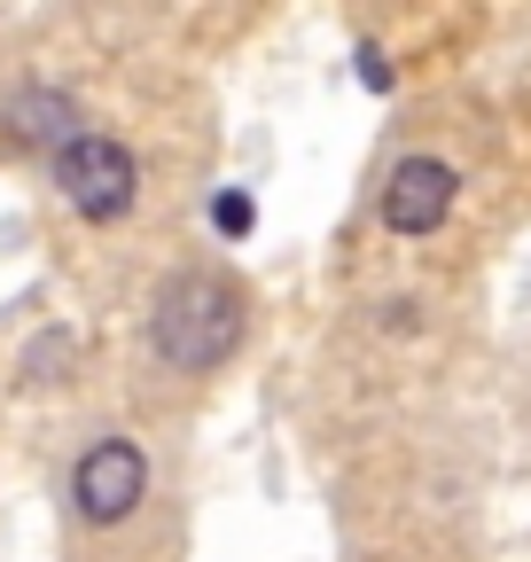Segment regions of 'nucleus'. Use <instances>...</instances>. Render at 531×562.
Returning a JSON list of instances; mask_svg holds the SVG:
<instances>
[{
    "label": "nucleus",
    "instance_id": "nucleus-1",
    "mask_svg": "<svg viewBox=\"0 0 531 562\" xmlns=\"http://www.w3.org/2000/svg\"><path fill=\"white\" fill-rule=\"evenodd\" d=\"M149 336H157V351H165V368L204 375V368H219L227 351L242 344V297L227 290V281H212V273H180L172 290L157 297Z\"/></svg>",
    "mask_w": 531,
    "mask_h": 562
},
{
    "label": "nucleus",
    "instance_id": "nucleus-2",
    "mask_svg": "<svg viewBox=\"0 0 531 562\" xmlns=\"http://www.w3.org/2000/svg\"><path fill=\"white\" fill-rule=\"evenodd\" d=\"M55 188L63 203L79 211V220H125L133 211V188H142V172H133V157L117 149V140L102 133H71L55 149Z\"/></svg>",
    "mask_w": 531,
    "mask_h": 562
},
{
    "label": "nucleus",
    "instance_id": "nucleus-3",
    "mask_svg": "<svg viewBox=\"0 0 531 562\" xmlns=\"http://www.w3.org/2000/svg\"><path fill=\"white\" fill-rule=\"evenodd\" d=\"M142 492H149V461L133 453L125 438H102L79 461V476H71V501H79L87 524H125L133 508H142Z\"/></svg>",
    "mask_w": 531,
    "mask_h": 562
},
{
    "label": "nucleus",
    "instance_id": "nucleus-4",
    "mask_svg": "<svg viewBox=\"0 0 531 562\" xmlns=\"http://www.w3.org/2000/svg\"><path fill=\"white\" fill-rule=\"evenodd\" d=\"M453 195H461V180H453L445 157H407L383 180V227L391 235H430V227H445Z\"/></svg>",
    "mask_w": 531,
    "mask_h": 562
},
{
    "label": "nucleus",
    "instance_id": "nucleus-5",
    "mask_svg": "<svg viewBox=\"0 0 531 562\" xmlns=\"http://www.w3.org/2000/svg\"><path fill=\"white\" fill-rule=\"evenodd\" d=\"M71 125H79V110H71V94H55V87H24L16 102H9V133L16 140H71Z\"/></svg>",
    "mask_w": 531,
    "mask_h": 562
},
{
    "label": "nucleus",
    "instance_id": "nucleus-6",
    "mask_svg": "<svg viewBox=\"0 0 531 562\" xmlns=\"http://www.w3.org/2000/svg\"><path fill=\"white\" fill-rule=\"evenodd\" d=\"M250 220H258V211H250V195H242V188L212 195V227H219V235H250Z\"/></svg>",
    "mask_w": 531,
    "mask_h": 562
},
{
    "label": "nucleus",
    "instance_id": "nucleus-7",
    "mask_svg": "<svg viewBox=\"0 0 531 562\" xmlns=\"http://www.w3.org/2000/svg\"><path fill=\"white\" fill-rule=\"evenodd\" d=\"M360 79H368V87H391V63H383L375 47H360Z\"/></svg>",
    "mask_w": 531,
    "mask_h": 562
}]
</instances>
